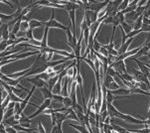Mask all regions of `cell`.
Segmentation results:
<instances>
[{"instance_id": "6da1fadb", "label": "cell", "mask_w": 150, "mask_h": 133, "mask_svg": "<svg viewBox=\"0 0 150 133\" xmlns=\"http://www.w3.org/2000/svg\"><path fill=\"white\" fill-rule=\"evenodd\" d=\"M131 71H132V76H133V80H135L136 81H142V83H145L150 84L148 76L143 75L140 71H136L135 69H132Z\"/></svg>"}, {"instance_id": "7a4b0ae2", "label": "cell", "mask_w": 150, "mask_h": 133, "mask_svg": "<svg viewBox=\"0 0 150 133\" xmlns=\"http://www.w3.org/2000/svg\"><path fill=\"white\" fill-rule=\"evenodd\" d=\"M112 66L114 70H115L116 73L119 74V75H122V74L127 73L124 61H117V62H114L112 64V66Z\"/></svg>"}, {"instance_id": "3957f363", "label": "cell", "mask_w": 150, "mask_h": 133, "mask_svg": "<svg viewBox=\"0 0 150 133\" xmlns=\"http://www.w3.org/2000/svg\"><path fill=\"white\" fill-rule=\"evenodd\" d=\"M132 61H135V62L137 63V66H139V71H141L143 75H145L146 76H150V70L147 66H145V64H144L143 62H141V61H139L138 59H132Z\"/></svg>"}, {"instance_id": "277c9868", "label": "cell", "mask_w": 150, "mask_h": 133, "mask_svg": "<svg viewBox=\"0 0 150 133\" xmlns=\"http://www.w3.org/2000/svg\"><path fill=\"white\" fill-rule=\"evenodd\" d=\"M124 17H125V22L128 23L129 25H131V26H132V24L135 22V20L139 16L136 14L135 11H131V12H129V13L124 14Z\"/></svg>"}, {"instance_id": "5b68a950", "label": "cell", "mask_w": 150, "mask_h": 133, "mask_svg": "<svg viewBox=\"0 0 150 133\" xmlns=\"http://www.w3.org/2000/svg\"><path fill=\"white\" fill-rule=\"evenodd\" d=\"M50 108L53 109L54 111H59L61 109L65 108L64 104H63L62 101H58L56 99H51V103H50Z\"/></svg>"}, {"instance_id": "8992f818", "label": "cell", "mask_w": 150, "mask_h": 133, "mask_svg": "<svg viewBox=\"0 0 150 133\" xmlns=\"http://www.w3.org/2000/svg\"><path fill=\"white\" fill-rule=\"evenodd\" d=\"M51 91H52V93L55 94V96H61V94H62V79L59 78V80H58L55 86H53Z\"/></svg>"}, {"instance_id": "52a82bcc", "label": "cell", "mask_w": 150, "mask_h": 133, "mask_svg": "<svg viewBox=\"0 0 150 133\" xmlns=\"http://www.w3.org/2000/svg\"><path fill=\"white\" fill-rule=\"evenodd\" d=\"M132 41H133V38H128L124 44L119 46V48L117 50L118 55H121V54H124L125 52H127V49H128V47L130 46V44L132 43Z\"/></svg>"}, {"instance_id": "ba28073f", "label": "cell", "mask_w": 150, "mask_h": 133, "mask_svg": "<svg viewBox=\"0 0 150 133\" xmlns=\"http://www.w3.org/2000/svg\"><path fill=\"white\" fill-rule=\"evenodd\" d=\"M142 19H143V15H142V16H139L138 18H137V19L135 20V22L132 24V30H140L141 29L142 24H143Z\"/></svg>"}, {"instance_id": "9c48e42d", "label": "cell", "mask_w": 150, "mask_h": 133, "mask_svg": "<svg viewBox=\"0 0 150 133\" xmlns=\"http://www.w3.org/2000/svg\"><path fill=\"white\" fill-rule=\"evenodd\" d=\"M119 26H120V28L123 30L125 34H128V33H130L132 31V26L131 25H129L128 23H126L125 21H124L123 23H121Z\"/></svg>"}, {"instance_id": "30bf717a", "label": "cell", "mask_w": 150, "mask_h": 133, "mask_svg": "<svg viewBox=\"0 0 150 133\" xmlns=\"http://www.w3.org/2000/svg\"><path fill=\"white\" fill-rule=\"evenodd\" d=\"M42 25H43L42 22L38 21V20H35V19H31L29 21V27H30V29H31V30L35 29V28L40 27V26H42Z\"/></svg>"}, {"instance_id": "8fae6325", "label": "cell", "mask_w": 150, "mask_h": 133, "mask_svg": "<svg viewBox=\"0 0 150 133\" xmlns=\"http://www.w3.org/2000/svg\"><path fill=\"white\" fill-rule=\"evenodd\" d=\"M105 100L108 103H112V102L115 100V96H113L112 93H111V91H109V89H108V91H106Z\"/></svg>"}, {"instance_id": "7c38bea8", "label": "cell", "mask_w": 150, "mask_h": 133, "mask_svg": "<svg viewBox=\"0 0 150 133\" xmlns=\"http://www.w3.org/2000/svg\"><path fill=\"white\" fill-rule=\"evenodd\" d=\"M72 99H71L70 96H65L64 98H63V104H64V106L66 108H72Z\"/></svg>"}, {"instance_id": "4fadbf2b", "label": "cell", "mask_w": 150, "mask_h": 133, "mask_svg": "<svg viewBox=\"0 0 150 133\" xmlns=\"http://www.w3.org/2000/svg\"><path fill=\"white\" fill-rule=\"evenodd\" d=\"M29 29H30L29 21H22L21 20V23H20V30H21V31H24V32H27Z\"/></svg>"}, {"instance_id": "5bb4252c", "label": "cell", "mask_w": 150, "mask_h": 133, "mask_svg": "<svg viewBox=\"0 0 150 133\" xmlns=\"http://www.w3.org/2000/svg\"><path fill=\"white\" fill-rule=\"evenodd\" d=\"M101 48V43L98 42V39H96V38H93V49L95 51L96 53H98L100 49Z\"/></svg>"}, {"instance_id": "9a60e30c", "label": "cell", "mask_w": 150, "mask_h": 133, "mask_svg": "<svg viewBox=\"0 0 150 133\" xmlns=\"http://www.w3.org/2000/svg\"><path fill=\"white\" fill-rule=\"evenodd\" d=\"M129 2H130V0H122V2L118 6V11H122V10L125 9L128 6Z\"/></svg>"}, {"instance_id": "2e32d148", "label": "cell", "mask_w": 150, "mask_h": 133, "mask_svg": "<svg viewBox=\"0 0 150 133\" xmlns=\"http://www.w3.org/2000/svg\"><path fill=\"white\" fill-rule=\"evenodd\" d=\"M9 96H10V100L13 101V102H22L23 101L21 98H19L18 96L13 93V91H12L11 93H9Z\"/></svg>"}, {"instance_id": "e0dca14e", "label": "cell", "mask_w": 150, "mask_h": 133, "mask_svg": "<svg viewBox=\"0 0 150 133\" xmlns=\"http://www.w3.org/2000/svg\"><path fill=\"white\" fill-rule=\"evenodd\" d=\"M142 32V30H132V31L130 33H128V34H126V38H134L136 35H138V34H140V33Z\"/></svg>"}, {"instance_id": "ac0fdd59", "label": "cell", "mask_w": 150, "mask_h": 133, "mask_svg": "<svg viewBox=\"0 0 150 133\" xmlns=\"http://www.w3.org/2000/svg\"><path fill=\"white\" fill-rule=\"evenodd\" d=\"M144 11H145V6H144V5H142V6H137L135 9V12L138 16H142L144 13Z\"/></svg>"}, {"instance_id": "d6986e66", "label": "cell", "mask_w": 150, "mask_h": 133, "mask_svg": "<svg viewBox=\"0 0 150 133\" xmlns=\"http://www.w3.org/2000/svg\"><path fill=\"white\" fill-rule=\"evenodd\" d=\"M7 48H8V44H7V41L2 40L1 42H0V53H2V52H4V51H6Z\"/></svg>"}, {"instance_id": "ffe728a7", "label": "cell", "mask_w": 150, "mask_h": 133, "mask_svg": "<svg viewBox=\"0 0 150 133\" xmlns=\"http://www.w3.org/2000/svg\"><path fill=\"white\" fill-rule=\"evenodd\" d=\"M118 88H120V86L116 83L114 81H111L110 84H109V88H108L109 91H116V89H118Z\"/></svg>"}, {"instance_id": "44dd1931", "label": "cell", "mask_w": 150, "mask_h": 133, "mask_svg": "<svg viewBox=\"0 0 150 133\" xmlns=\"http://www.w3.org/2000/svg\"><path fill=\"white\" fill-rule=\"evenodd\" d=\"M115 74H116L115 70H114L112 66H108V71H106V75L111 76H115Z\"/></svg>"}, {"instance_id": "7402d4cb", "label": "cell", "mask_w": 150, "mask_h": 133, "mask_svg": "<svg viewBox=\"0 0 150 133\" xmlns=\"http://www.w3.org/2000/svg\"><path fill=\"white\" fill-rule=\"evenodd\" d=\"M120 76H122L123 80H125V81H131L132 80H133V76H132L131 75H128L127 73L122 74V75H120Z\"/></svg>"}, {"instance_id": "603a6c76", "label": "cell", "mask_w": 150, "mask_h": 133, "mask_svg": "<svg viewBox=\"0 0 150 133\" xmlns=\"http://www.w3.org/2000/svg\"><path fill=\"white\" fill-rule=\"evenodd\" d=\"M98 53H100V55L105 56V57H108V51L105 49V48H103V46H101V48L100 49V51H98Z\"/></svg>"}, {"instance_id": "cb8c5ba5", "label": "cell", "mask_w": 150, "mask_h": 133, "mask_svg": "<svg viewBox=\"0 0 150 133\" xmlns=\"http://www.w3.org/2000/svg\"><path fill=\"white\" fill-rule=\"evenodd\" d=\"M149 16H150V5L145 7V11H144V13H143V17L149 18Z\"/></svg>"}, {"instance_id": "d4e9b609", "label": "cell", "mask_w": 150, "mask_h": 133, "mask_svg": "<svg viewBox=\"0 0 150 133\" xmlns=\"http://www.w3.org/2000/svg\"><path fill=\"white\" fill-rule=\"evenodd\" d=\"M141 30H142V32H150V25L142 24Z\"/></svg>"}, {"instance_id": "484cf974", "label": "cell", "mask_w": 150, "mask_h": 133, "mask_svg": "<svg viewBox=\"0 0 150 133\" xmlns=\"http://www.w3.org/2000/svg\"><path fill=\"white\" fill-rule=\"evenodd\" d=\"M108 55H111V56H114V57H116V56H118V53L117 51H116L115 49H110V50H108Z\"/></svg>"}, {"instance_id": "4316f807", "label": "cell", "mask_w": 150, "mask_h": 133, "mask_svg": "<svg viewBox=\"0 0 150 133\" xmlns=\"http://www.w3.org/2000/svg\"><path fill=\"white\" fill-rule=\"evenodd\" d=\"M142 22H143V24H146V25H150V18H146V17H143V19H142Z\"/></svg>"}, {"instance_id": "83f0119b", "label": "cell", "mask_w": 150, "mask_h": 133, "mask_svg": "<svg viewBox=\"0 0 150 133\" xmlns=\"http://www.w3.org/2000/svg\"><path fill=\"white\" fill-rule=\"evenodd\" d=\"M103 124H110V117H109V116L106 117L105 122H103Z\"/></svg>"}, {"instance_id": "f1b7e54d", "label": "cell", "mask_w": 150, "mask_h": 133, "mask_svg": "<svg viewBox=\"0 0 150 133\" xmlns=\"http://www.w3.org/2000/svg\"><path fill=\"white\" fill-rule=\"evenodd\" d=\"M110 133H119V132H118V131H116L115 129H111V130H110Z\"/></svg>"}, {"instance_id": "f546056e", "label": "cell", "mask_w": 150, "mask_h": 133, "mask_svg": "<svg viewBox=\"0 0 150 133\" xmlns=\"http://www.w3.org/2000/svg\"><path fill=\"white\" fill-rule=\"evenodd\" d=\"M144 64H145V66L150 70V64H148V63H144Z\"/></svg>"}, {"instance_id": "4dcf8cb0", "label": "cell", "mask_w": 150, "mask_h": 133, "mask_svg": "<svg viewBox=\"0 0 150 133\" xmlns=\"http://www.w3.org/2000/svg\"><path fill=\"white\" fill-rule=\"evenodd\" d=\"M0 23H1V20H0Z\"/></svg>"}]
</instances>
